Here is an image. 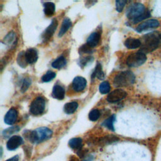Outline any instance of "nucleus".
Returning a JSON list of instances; mask_svg holds the SVG:
<instances>
[{
	"mask_svg": "<svg viewBox=\"0 0 161 161\" xmlns=\"http://www.w3.org/2000/svg\"><path fill=\"white\" fill-rule=\"evenodd\" d=\"M66 64H67V60L65 58L64 56H60L58 57L57 59H55L52 63V67L54 69H60L65 67Z\"/></svg>",
	"mask_w": 161,
	"mask_h": 161,
	"instance_id": "21",
	"label": "nucleus"
},
{
	"mask_svg": "<svg viewBox=\"0 0 161 161\" xmlns=\"http://www.w3.org/2000/svg\"><path fill=\"white\" fill-rule=\"evenodd\" d=\"M25 137L31 143H40L52 136V131L47 127H40L35 130L26 131Z\"/></svg>",
	"mask_w": 161,
	"mask_h": 161,
	"instance_id": "2",
	"label": "nucleus"
},
{
	"mask_svg": "<svg viewBox=\"0 0 161 161\" xmlns=\"http://www.w3.org/2000/svg\"><path fill=\"white\" fill-rule=\"evenodd\" d=\"M158 40H159V45H160V46H161V33L159 35Z\"/></svg>",
	"mask_w": 161,
	"mask_h": 161,
	"instance_id": "36",
	"label": "nucleus"
},
{
	"mask_svg": "<svg viewBox=\"0 0 161 161\" xmlns=\"http://www.w3.org/2000/svg\"><path fill=\"white\" fill-rule=\"evenodd\" d=\"M25 56L28 64H32L36 62L38 59V53L35 48H28L25 52Z\"/></svg>",
	"mask_w": 161,
	"mask_h": 161,
	"instance_id": "13",
	"label": "nucleus"
},
{
	"mask_svg": "<svg viewBox=\"0 0 161 161\" xmlns=\"http://www.w3.org/2000/svg\"><path fill=\"white\" fill-rule=\"evenodd\" d=\"M100 117V111L97 109H92L89 113V119L92 121H97Z\"/></svg>",
	"mask_w": 161,
	"mask_h": 161,
	"instance_id": "27",
	"label": "nucleus"
},
{
	"mask_svg": "<svg viewBox=\"0 0 161 161\" xmlns=\"http://www.w3.org/2000/svg\"><path fill=\"white\" fill-rule=\"evenodd\" d=\"M141 40L137 38H128L125 42V45L129 49H136L141 47Z\"/></svg>",
	"mask_w": 161,
	"mask_h": 161,
	"instance_id": "16",
	"label": "nucleus"
},
{
	"mask_svg": "<svg viewBox=\"0 0 161 161\" xmlns=\"http://www.w3.org/2000/svg\"><path fill=\"white\" fill-rule=\"evenodd\" d=\"M56 76V74L52 71H48L42 77V80L44 82H48L53 79Z\"/></svg>",
	"mask_w": 161,
	"mask_h": 161,
	"instance_id": "28",
	"label": "nucleus"
},
{
	"mask_svg": "<svg viewBox=\"0 0 161 161\" xmlns=\"http://www.w3.org/2000/svg\"><path fill=\"white\" fill-rule=\"evenodd\" d=\"M18 160H19L18 155H15L9 159H8L6 161H18Z\"/></svg>",
	"mask_w": 161,
	"mask_h": 161,
	"instance_id": "35",
	"label": "nucleus"
},
{
	"mask_svg": "<svg viewBox=\"0 0 161 161\" xmlns=\"http://www.w3.org/2000/svg\"><path fill=\"white\" fill-rule=\"evenodd\" d=\"M57 26H58L57 20L55 18L53 19L50 25L45 30V31L42 33V40L44 42H48L52 38V36L55 33V30L57 29Z\"/></svg>",
	"mask_w": 161,
	"mask_h": 161,
	"instance_id": "8",
	"label": "nucleus"
},
{
	"mask_svg": "<svg viewBox=\"0 0 161 161\" xmlns=\"http://www.w3.org/2000/svg\"><path fill=\"white\" fill-rule=\"evenodd\" d=\"M118 140V138L116 136H114L113 135H108V136L101 138L98 141V142H99V144L104 145H107V144H109L113 142H114Z\"/></svg>",
	"mask_w": 161,
	"mask_h": 161,
	"instance_id": "23",
	"label": "nucleus"
},
{
	"mask_svg": "<svg viewBox=\"0 0 161 161\" xmlns=\"http://www.w3.org/2000/svg\"><path fill=\"white\" fill-rule=\"evenodd\" d=\"M78 103L75 101H72V102H69L66 103L64 105V111L65 113L68 114H73L74 113H75L78 108Z\"/></svg>",
	"mask_w": 161,
	"mask_h": 161,
	"instance_id": "18",
	"label": "nucleus"
},
{
	"mask_svg": "<svg viewBox=\"0 0 161 161\" xmlns=\"http://www.w3.org/2000/svg\"><path fill=\"white\" fill-rule=\"evenodd\" d=\"M52 96L53 97L58 99L62 100L65 97V89L64 88L59 85V84H55V86L53 87L52 89Z\"/></svg>",
	"mask_w": 161,
	"mask_h": 161,
	"instance_id": "14",
	"label": "nucleus"
},
{
	"mask_svg": "<svg viewBox=\"0 0 161 161\" xmlns=\"http://www.w3.org/2000/svg\"><path fill=\"white\" fill-rule=\"evenodd\" d=\"M159 25V22L156 19H148L140 24L136 28V30L138 32H142L148 29L157 28Z\"/></svg>",
	"mask_w": 161,
	"mask_h": 161,
	"instance_id": "10",
	"label": "nucleus"
},
{
	"mask_svg": "<svg viewBox=\"0 0 161 161\" xmlns=\"http://www.w3.org/2000/svg\"><path fill=\"white\" fill-rule=\"evenodd\" d=\"M126 96L127 93L126 92V91L121 89H116L111 92L108 95L106 100L109 103H113L123 99L126 97Z\"/></svg>",
	"mask_w": 161,
	"mask_h": 161,
	"instance_id": "7",
	"label": "nucleus"
},
{
	"mask_svg": "<svg viewBox=\"0 0 161 161\" xmlns=\"http://www.w3.org/2000/svg\"><path fill=\"white\" fill-rule=\"evenodd\" d=\"M45 108V100L43 97L38 96L31 102L30 106V112L33 115H39L43 113Z\"/></svg>",
	"mask_w": 161,
	"mask_h": 161,
	"instance_id": "6",
	"label": "nucleus"
},
{
	"mask_svg": "<svg viewBox=\"0 0 161 161\" xmlns=\"http://www.w3.org/2000/svg\"><path fill=\"white\" fill-rule=\"evenodd\" d=\"M23 142L22 138L18 135H14L11 136L8 141L6 147L9 150H13L16 149L19 146H20Z\"/></svg>",
	"mask_w": 161,
	"mask_h": 161,
	"instance_id": "11",
	"label": "nucleus"
},
{
	"mask_svg": "<svg viewBox=\"0 0 161 161\" xmlns=\"http://www.w3.org/2000/svg\"><path fill=\"white\" fill-rule=\"evenodd\" d=\"M17 62L19 64V65L21 66V67H26L28 63L26 60L24 52H21L19 53V54L18 55V58H17Z\"/></svg>",
	"mask_w": 161,
	"mask_h": 161,
	"instance_id": "26",
	"label": "nucleus"
},
{
	"mask_svg": "<svg viewBox=\"0 0 161 161\" xmlns=\"http://www.w3.org/2000/svg\"><path fill=\"white\" fill-rule=\"evenodd\" d=\"M92 60H93V57L92 56L84 57L80 60V66H86L89 62H90Z\"/></svg>",
	"mask_w": 161,
	"mask_h": 161,
	"instance_id": "33",
	"label": "nucleus"
},
{
	"mask_svg": "<svg viewBox=\"0 0 161 161\" xmlns=\"http://www.w3.org/2000/svg\"><path fill=\"white\" fill-rule=\"evenodd\" d=\"M115 119H116L115 115H112L103 123V125L108 128L109 130L111 131H114V128L113 125H114V122L115 121Z\"/></svg>",
	"mask_w": 161,
	"mask_h": 161,
	"instance_id": "24",
	"label": "nucleus"
},
{
	"mask_svg": "<svg viewBox=\"0 0 161 161\" xmlns=\"http://www.w3.org/2000/svg\"><path fill=\"white\" fill-rule=\"evenodd\" d=\"M31 80L30 78H29V77L25 78L23 79V81L22 82L21 87V92H25L28 89L30 86L31 85Z\"/></svg>",
	"mask_w": 161,
	"mask_h": 161,
	"instance_id": "29",
	"label": "nucleus"
},
{
	"mask_svg": "<svg viewBox=\"0 0 161 161\" xmlns=\"http://www.w3.org/2000/svg\"><path fill=\"white\" fill-rule=\"evenodd\" d=\"M19 130V127L18 126H13V127H11V128H9L5 130H4L3 131V135L4 136H9L11 134L14 133V132H16L18 131V130Z\"/></svg>",
	"mask_w": 161,
	"mask_h": 161,
	"instance_id": "31",
	"label": "nucleus"
},
{
	"mask_svg": "<svg viewBox=\"0 0 161 161\" xmlns=\"http://www.w3.org/2000/svg\"><path fill=\"white\" fill-rule=\"evenodd\" d=\"M158 37L159 35L155 33H151L144 35L141 40L140 52L145 54L155 50L159 46Z\"/></svg>",
	"mask_w": 161,
	"mask_h": 161,
	"instance_id": "3",
	"label": "nucleus"
},
{
	"mask_svg": "<svg viewBox=\"0 0 161 161\" xmlns=\"http://www.w3.org/2000/svg\"><path fill=\"white\" fill-rule=\"evenodd\" d=\"M126 16L133 23H137L150 16L149 11L143 4L135 3L130 5L126 11Z\"/></svg>",
	"mask_w": 161,
	"mask_h": 161,
	"instance_id": "1",
	"label": "nucleus"
},
{
	"mask_svg": "<svg viewBox=\"0 0 161 161\" xmlns=\"http://www.w3.org/2000/svg\"><path fill=\"white\" fill-rule=\"evenodd\" d=\"M86 85H87L86 79L81 76L75 77L74 79L72 84L73 90L77 92L82 91L86 88Z\"/></svg>",
	"mask_w": 161,
	"mask_h": 161,
	"instance_id": "9",
	"label": "nucleus"
},
{
	"mask_svg": "<svg viewBox=\"0 0 161 161\" xmlns=\"http://www.w3.org/2000/svg\"><path fill=\"white\" fill-rule=\"evenodd\" d=\"M79 52L81 53H92V50L91 47H89L87 43H86L82 45L79 48Z\"/></svg>",
	"mask_w": 161,
	"mask_h": 161,
	"instance_id": "32",
	"label": "nucleus"
},
{
	"mask_svg": "<svg viewBox=\"0 0 161 161\" xmlns=\"http://www.w3.org/2000/svg\"><path fill=\"white\" fill-rule=\"evenodd\" d=\"M126 3V1L125 0H119L115 1L116 9L118 12H121Z\"/></svg>",
	"mask_w": 161,
	"mask_h": 161,
	"instance_id": "30",
	"label": "nucleus"
},
{
	"mask_svg": "<svg viewBox=\"0 0 161 161\" xmlns=\"http://www.w3.org/2000/svg\"><path fill=\"white\" fill-rule=\"evenodd\" d=\"M84 161H91L90 160H84Z\"/></svg>",
	"mask_w": 161,
	"mask_h": 161,
	"instance_id": "37",
	"label": "nucleus"
},
{
	"mask_svg": "<svg viewBox=\"0 0 161 161\" xmlns=\"http://www.w3.org/2000/svg\"><path fill=\"white\" fill-rule=\"evenodd\" d=\"M101 39V35L99 32L95 31L92 33L87 38V44L91 47V48H93L96 46H97L100 41Z\"/></svg>",
	"mask_w": 161,
	"mask_h": 161,
	"instance_id": "15",
	"label": "nucleus"
},
{
	"mask_svg": "<svg viewBox=\"0 0 161 161\" xmlns=\"http://www.w3.org/2000/svg\"><path fill=\"white\" fill-rule=\"evenodd\" d=\"M72 26V22L70 19L68 18H65L64 19L61 27L60 28V31L58 32V36H62Z\"/></svg>",
	"mask_w": 161,
	"mask_h": 161,
	"instance_id": "17",
	"label": "nucleus"
},
{
	"mask_svg": "<svg viewBox=\"0 0 161 161\" xmlns=\"http://www.w3.org/2000/svg\"><path fill=\"white\" fill-rule=\"evenodd\" d=\"M146 60V55L140 51L130 54L126 59V64L131 67H137L143 64Z\"/></svg>",
	"mask_w": 161,
	"mask_h": 161,
	"instance_id": "5",
	"label": "nucleus"
},
{
	"mask_svg": "<svg viewBox=\"0 0 161 161\" xmlns=\"http://www.w3.org/2000/svg\"><path fill=\"white\" fill-rule=\"evenodd\" d=\"M92 78L97 77L99 80H103L104 79L105 74L103 70L102 66H101V64H99V63L97 64V65L95 67L94 71L92 75Z\"/></svg>",
	"mask_w": 161,
	"mask_h": 161,
	"instance_id": "22",
	"label": "nucleus"
},
{
	"mask_svg": "<svg viewBox=\"0 0 161 161\" xmlns=\"http://www.w3.org/2000/svg\"><path fill=\"white\" fill-rule=\"evenodd\" d=\"M14 33L13 32H10L4 38V42L6 43H9L13 41V40H14Z\"/></svg>",
	"mask_w": 161,
	"mask_h": 161,
	"instance_id": "34",
	"label": "nucleus"
},
{
	"mask_svg": "<svg viewBox=\"0 0 161 161\" xmlns=\"http://www.w3.org/2000/svg\"><path fill=\"white\" fill-rule=\"evenodd\" d=\"M69 145L75 150H80L82 146V140L80 138H73L69 140Z\"/></svg>",
	"mask_w": 161,
	"mask_h": 161,
	"instance_id": "19",
	"label": "nucleus"
},
{
	"mask_svg": "<svg viewBox=\"0 0 161 161\" xmlns=\"http://www.w3.org/2000/svg\"><path fill=\"white\" fill-rule=\"evenodd\" d=\"M135 80L134 74L129 70L123 71L118 74L113 79V85L116 87H127L132 85Z\"/></svg>",
	"mask_w": 161,
	"mask_h": 161,
	"instance_id": "4",
	"label": "nucleus"
},
{
	"mask_svg": "<svg viewBox=\"0 0 161 161\" xmlns=\"http://www.w3.org/2000/svg\"><path fill=\"white\" fill-rule=\"evenodd\" d=\"M99 92L103 94H108L111 90V86L108 81L102 82L99 86Z\"/></svg>",
	"mask_w": 161,
	"mask_h": 161,
	"instance_id": "25",
	"label": "nucleus"
},
{
	"mask_svg": "<svg viewBox=\"0 0 161 161\" xmlns=\"http://www.w3.org/2000/svg\"><path fill=\"white\" fill-rule=\"evenodd\" d=\"M43 11L45 15H47V16H51L54 14L55 10V6L54 3L52 2H45L43 4Z\"/></svg>",
	"mask_w": 161,
	"mask_h": 161,
	"instance_id": "20",
	"label": "nucleus"
},
{
	"mask_svg": "<svg viewBox=\"0 0 161 161\" xmlns=\"http://www.w3.org/2000/svg\"><path fill=\"white\" fill-rule=\"evenodd\" d=\"M18 118V111L16 109L12 108L9 109V111L6 113L4 116V122L7 125H11L14 124Z\"/></svg>",
	"mask_w": 161,
	"mask_h": 161,
	"instance_id": "12",
	"label": "nucleus"
}]
</instances>
